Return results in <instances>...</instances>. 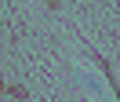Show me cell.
Here are the masks:
<instances>
[{
    "instance_id": "cell-2",
    "label": "cell",
    "mask_w": 120,
    "mask_h": 102,
    "mask_svg": "<svg viewBox=\"0 0 120 102\" xmlns=\"http://www.w3.org/2000/svg\"><path fill=\"white\" fill-rule=\"evenodd\" d=\"M62 7V0H47V11H58Z\"/></svg>"
},
{
    "instance_id": "cell-1",
    "label": "cell",
    "mask_w": 120,
    "mask_h": 102,
    "mask_svg": "<svg viewBox=\"0 0 120 102\" xmlns=\"http://www.w3.org/2000/svg\"><path fill=\"white\" fill-rule=\"evenodd\" d=\"M8 95H11L15 102H26V98H29V91H26L22 84H11V87H8Z\"/></svg>"
}]
</instances>
